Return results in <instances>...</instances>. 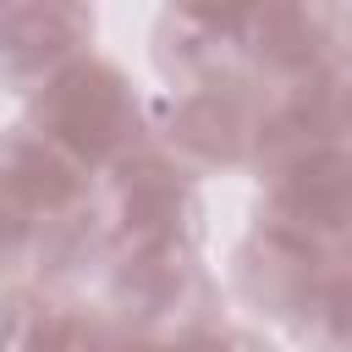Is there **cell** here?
<instances>
[{"label": "cell", "instance_id": "3", "mask_svg": "<svg viewBox=\"0 0 352 352\" xmlns=\"http://www.w3.org/2000/svg\"><path fill=\"white\" fill-rule=\"evenodd\" d=\"M192 6H198V11H231L236 0H192Z\"/></svg>", "mask_w": 352, "mask_h": 352}, {"label": "cell", "instance_id": "4", "mask_svg": "<svg viewBox=\"0 0 352 352\" xmlns=\"http://www.w3.org/2000/svg\"><path fill=\"white\" fill-rule=\"evenodd\" d=\"M55 352H94V346H82V341H60Z\"/></svg>", "mask_w": 352, "mask_h": 352}, {"label": "cell", "instance_id": "1", "mask_svg": "<svg viewBox=\"0 0 352 352\" xmlns=\"http://www.w3.org/2000/svg\"><path fill=\"white\" fill-rule=\"evenodd\" d=\"M116 116H121V99H116V88H110L99 72H72V77H60V88H55V126H60L72 143L99 148V143L110 138Z\"/></svg>", "mask_w": 352, "mask_h": 352}, {"label": "cell", "instance_id": "2", "mask_svg": "<svg viewBox=\"0 0 352 352\" xmlns=\"http://www.w3.org/2000/svg\"><path fill=\"white\" fill-rule=\"evenodd\" d=\"M297 204L314 209V214H341V209L352 204V176H346V165L314 160V165L302 170V182H297Z\"/></svg>", "mask_w": 352, "mask_h": 352}]
</instances>
